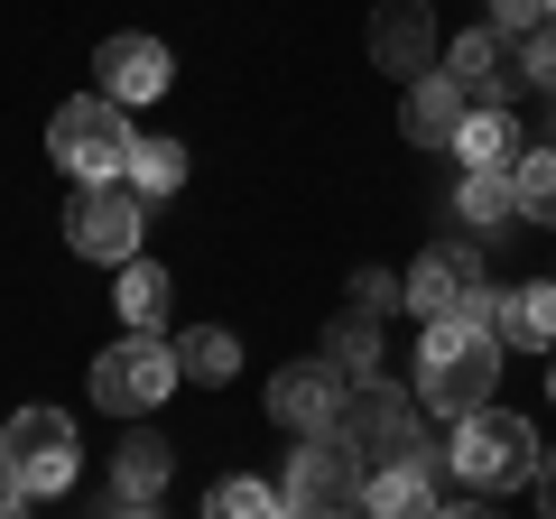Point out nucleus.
I'll list each match as a JSON object with an SVG mask.
<instances>
[{"label": "nucleus", "instance_id": "nucleus-20", "mask_svg": "<svg viewBox=\"0 0 556 519\" xmlns=\"http://www.w3.org/2000/svg\"><path fill=\"white\" fill-rule=\"evenodd\" d=\"M510 186H519V223H556V140L547 149H519Z\"/></svg>", "mask_w": 556, "mask_h": 519}, {"label": "nucleus", "instance_id": "nucleus-23", "mask_svg": "<svg viewBox=\"0 0 556 519\" xmlns=\"http://www.w3.org/2000/svg\"><path fill=\"white\" fill-rule=\"evenodd\" d=\"M214 519H260V510H288V492H269V482H251V473H232V482H214V501H204Z\"/></svg>", "mask_w": 556, "mask_h": 519}, {"label": "nucleus", "instance_id": "nucleus-9", "mask_svg": "<svg viewBox=\"0 0 556 519\" xmlns=\"http://www.w3.org/2000/svg\"><path fill=\"white\" fill-rule=\"evenodd\" d=\"M343 390H353V371H343L334 353L288 362V371L269 380V418L288 427V436H316V427H334V418H343Z\"/></svg>", "mask_w": 556, "mask_h": 519}, {"label": "nucleus", "instance_id": "nucleus-18", "mask_svg": "<svg viewBox=\"0 0 556 519\" xmlns=\"http://www.w3.org/2000/svg\"><path fill=\"white\" fill-rule=\"evenodd\" d=\"M121 325H139V334H159L167 325V269L159 260H121Z\"/></svg>", "mask_w": 556, "mask_h": 519}, {"label": "nucleus", "instance_id": "nucleus-16", "mask_svg": "<svg viewBox=\"0 0 556 519\" xmlns=\"http://www.w3.org/2000/svg\"><path fill=\"white\" fill-rule=\"evenodd\" d=\"M455 214L473 223L482 241H501L519 223V186H510V167H464V186H455Z\"/></svg>", "mask_w": 556, "mask_h": 519}, {"label": "nucleus", "instance_id": "nucleus-13", "mask_svg": "<svg viewBox=\"0 0 556 519\" xmlns=\"http://www.w3.org/2000/svg\"><path fill=\"white\" fill-rule=\"evenodd\" d=\"M464 112H473V93H464L455 75H408V102H399V130H408L417 149H455V130H464Z\"/></svg>", "mask_w": 556, "mask_h": 519}, {"label": "nucleus", "instance_id": "nucleus-2", "mask_svg": "<svg viewBox=\"0 0 556 519\" xmlns=\"http://www.w3.org/2000/svg\"><path fill=\"white\" fill-rule=\"evenodd\" d=\"M47 149H56V167L75 186H102V177H130V149H139V130H130V102H112L93 84V93H75L56 121H47Z\"/></svg>", "mask_w": 556, "mask_h": 519}, {"label": "nucleus", "instance_id": "nucleus-27", "mask_svg": "<svg viewBox=\"0 0 556 519\" xmlns=\"http://www.w3.org/2000/svg\"><path fill=\"white\" fill-rule=\"evenodd\" d=\"M538 510H556V445L538 455Z\"/></svg>", "mask_w": 556, "mask_h": 519}, {"label": "nucleus", "instance_id": "nucleus-10", "mask_svg": "<svg viewBox=\"0 0 556 519\" xmlns=\"http://www.w3.org/2000/svg\"><path fill=\"white\" fill-rule=\"evenodd\" d=\"M399 288H408V316H417V325H427V316H455V306L482 288V241H455V232L427 241V251H417V269H408Z\"/></svg>", "mask_w": 556, "mask_h": 519}, {"label": "nucleus", "instance_id": "nucleus-21", "mask_svg": "<svg viewBox=\"0 0 556 519\" xmlns=\"http://www.w3.org/2000/svg\"><path fill=\"white\" fill-rule=\"evenodd\" d=\"M325 353H334L353 380H380V316H343L334 334H325Z\"/></svg>", "mask_w": 556, "mask_h": 519}, {"label": "nucleus", "instance_id": "nucleus-22", "mask_svg": "<svg viewBox=\"0 0 556 519\" xmlns=\"http://www.w3.org/2000/svg\"><path fill=\"white\" fill-rule=\"evenodd\" d=\"M130 186H139V195H177V186H186V149L177 140H139L130 149Z\"/></svg>", "mask_w": 556, "mask_h": 519}, {"label": "nucleus", "instance_id": "nucleus-26", "mask_svg": "<svg viewBox=\"0 0 556 519\" xmlns=\"http://www.w3.org/2000/svg\"><path fill=\"white\" fill-rule=\"evenodd\" d=\"M538 20H547V0H492V28H501V38H529Z\"/></svg>", "mask_w": 556, "mask_h": 519}, {"label": "nucleus", "instance_id": "nucleus-7", "mask_svg": "<svg viewBox=\"0 0 556 519\" xmlns=\"http://www.w3.org/2000/svg\"><path fill=\"white\" fill-rule=\"evenodd\" d=\"M362 482H371V464H362L334 427H316V436L288 455V482H278V492H288V510L316 519V510H362Z\"/></svg>", "mask_w": 556, "mask_h": 519}, {"label": "nucleus", "instance_id": "nucleus-4", "mask_svg": "<svg viewBox=\"0 0 556 519\" xmlns=\"http://www.w3.org/2000/svg\"><path fill=\"white\" fill-rule=\"evenodd\" d=\"M177 343L167 334H121L93 353V408H112V418H149V408H167V390H177Z\"/></svg>", "mask_w": 556, "mask_h": 519}, {"label": "nucleus", "instance_id": "nucleus-25", "mask_svg": "<svg viewBox=\"0 0 556 519\" xmlns=\"http://www.w3.org/2000/svg\"><path fill=\"white\" fill-rule=\"evenodd\" d=\"M390 306H408V288H390L380 269H353V316H390Z\"/></svg>", "mask_w": 556, "mask_h": 519}, {"label": "nucleus", "instance_id": "nucleus-19", "mask_svg": "<svg viewBox=\"0 0 556 519\" xmlns=\"http://www.w3.org/2000/svg\"><path fill=\"white\" fill-rule=\"evenodd\" d=\"M177 371L186 380H232L241 371V343L223 334V325H186V334H177Z\"/></svg>", "mask_w": 556, "mask_h": 519}, {"label": "nucleus", "instance_id": "nucleus-3", "mask_svg": "<svg viewBox=\"0 0 556 519\" xmlns=\"http://www.w3.org/2000/svg\"><path fill=\"white\" fill-rule=\"evenodd\" d=\"M538 455H547V445H538V427L519 418V408H473V418H455V445H445V464H455L482 501L538 482Z\"/></svg>", "mask_w": 556, "mask_h": 519}, {"label": "nucleus", "instance_id": "nucleus-30", "mask_svg": "<svg viewBox=\"0 0 556 519\" xmlns=\"http://www.w3.org/2000/svg\"><path fill=\"white\" fill-rule=\"evenodd\" d=\"M547 20H556V0H547Z\"/></svg>", "mask_w": 556, "mask_h": 519}, {"label": "nucleus", "instance_id": "nucleus-17", "mask_svg": "<svg viewBox=\"0 0 556 519\" xmlns=\"http://www.w3.org/2000/svg\"><path fill=\"white\" fill-rule=\"evenodd\" d=\"M501 343H519V353H556V279H529L501 298Z\"/></svg>", "mask_w": 556, "mask_h": 519}, {"label": "nucleus", "instance_id": "nucleus-12", "mask_svg": "<svg viewBox=\"0 0 556 519\" xmlns=\"http://www.w3.org/2000/svg\"><path fill=\"white\" fill-rule=\"evenodd\" d=\"M371 65L380 75H427L437 65V0H380L371 10Z\"/></svg>", "mask_w": 556, "mask_h": 519}, {"label": "nucleus", "instance_id": "nucleus-14", "mask_svg": "<svg viewBox=\"0 0 556 519\" xmlns=\"http://www.w3.org/2000/svg\"><path fill=\"white\" fill-rule=\"evenodd\" d=\"M167 473H177V455H167V436H121V455H112V510L121 519H139V510H159L167 501Z\"/></svg>", "mask_w": 556, "mask_h": 519}, {"label": "nucleus", "instance_id": "nucleus-11", "mask_svg": "<svg viewBox=\"0 0 556 519\" xmlns=\"http://www.w3.org/2000/svg\"><path fill=\"white\" fill-rule=\"evenodd\" d=\"M93 84H102L112 102H130V112H139V102H159L167 84H177V56H167L159 38L121 28V38H102V56H93Z\"/></svg>", "mask_w": 556, "mask_h": 519}, {"label": "nucleus", "instance_id": "nucleus-5", "mask_svg": "<svg viewBox=\"0 0 556 519\" xmlns=\"http://www.w3.org/2000/svg\"><path fill=\"white\" fill-rule=\"evenodd\" d=\"M0 464L20 473V492H28V501H56L65 482H75V464H84L75 418H65V408H20V418L0 427Z\"/></svg>", "mask_w": 556, "mask_h": 519}, {"label": "nucleus", "instance_id": "nucleus-1", "mask_svg": "<svg viewBox=\"0 0 556 519\" xmlns=\"http://www.w3.org/2000/svg\"><path fill=\"white\" fill-rule=\"evenodd\" d=\"M492 380H501V334L473 316H427L417 334V400L427 418H473L492 408Z\"/></svg>", "mask_w": 556, "mask_h": 519}, {"label": "nucleus", "instance_id": "nucleus-29", "mask_svg": "<svg viewBox=\"0 0 556 519\" xmlns=\"http://www.w3.org/2000/svg\"><path fill=\"white\" fill-rule=\"evenodd\" d=\"M547 400H556V362H547Z\"/></svg>", "mask_w": 556, "mask_h": 519}, {"label": "nucleus", "instance_id": "nucleus-28", "mask_svg": "<svg viewBox=\"0 0 556 519\" xmlns=\"http://www.w3.org/2000/svg\"><path fill=\"white\" fill-rule=\"evenodd\" d=\"M20 501H28V492H20V473H10V464H0V519L20 510Z\"/></svg>", "mask_w": 556, "mask_h": 519}, {"label": "nucleus", "instance_id": "nucleus-15", "mask_svg": "<svg viewBox=\"0 0 556 519\" xmlns=\"http://www.w3.org/2000/svg\"><path fill=\"white\" fill-rule=\"evenodd\" d=\"M519 112L510 102H473V112H464V130H455V159L464 167H519Z\"/></svg>", "mask_w": 556, "mask_h": 519}, {"label": "nucleus", "instance_id": "nucleus-8", "mask_svg": "<svg viewBox=\"0 0 556 519\" xmlns=\"http://www.w3.org/2000/svg\"><path fill=\"white\" fill-rule=\"evenodd\" d=\"M139 214H149V195H139L130 177H102V186H75V204H65V241H75L84 260H130L139 251Z\"/></svg>", "mask_w": 556, "mask_h": 519}, {"label": "nucleus", "instance_id": "nucleus-6", "mask_svg": "<svg viewBox=\"0 0 556 519\" xmlns=\"http://www.w3.org/2000/svg\"><path fill=\"white\" fill-rule=\"evenodd\" d=\"M417 418H427V400H417V390H390V380H353V390H343L334 436L353 445L362 464H390V455H408V445H417Z\"/></svg>", "mask_w": 556, "mask_h": 519}, {"label": "nucleus", "instance_id": "nucleus-24", "mask_svg": "<svg viewBox=\"0 0 556 519\" xmlns=\"http://www.w3.org/2000/svg\"><path fill=\"white\" fill-rule=\"evenodd\" d=\"M519 84H538V93L556 102V20H538L529 38H519Z\"/></svg>", "mask_w": 556, "mask_h": 519}]
</instances>
